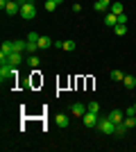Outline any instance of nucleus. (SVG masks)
<instances>
[{"label": "nucleus", "instance_id": "1", "mask_svg": "<svg viewBox=\"0 0 136 152\" xmlns=\"http://www.w3.org/2000/svg\"><path fill=\"white\" fill-rule=\"evenodd\" d=\"M95 129H97L100 134H104V136H113V134H116V129H118V125H116L113 121H109L107 116H104V118H97Z\"/></svg>", "mask_w": 136, "mask_h": 152}, {"label": "nucleus", "instance_id": "2", "mask_svg": "<svg viewBox=\"0 0 136 152\" xmlns=\"http://www.w3.org/2000/svg\"><path fill=\"white\" fill-rule=\"evenodd\" d=\"M18 2H20V16H23V20L36 18V2L34 0H18Z\"/></svg>", "mask_w": 136, "mask_h": 152}, {"label": "nucleus", "instance_id": "3", "mask_svg": "<svg viewBox=\"0 0 136 152\" xmlns=\"http://www.w3.org/2000/svg\"><path fill=\"white\" fill-rule=\"evenodd\" d=\"M5 14L7 16H16V14H20V2L18 0H9L5 7Z\"/></svg>", "mask_w": 136, "mask_h": 152}, {"label": "nucleus", "instance_id": "4", "mask_svg": "<svg viewBox=\"0 0 136 152\" xmlns=\"http://www.w3.org/2000/svg\"><path fill=\"white\" fill-rule=\"evenodd\" d=\"M82 123H84L86 127H95V125H97V114H93V111H86V114L82 116Z\"/></svg>", "mask_w": 136, "mask_h": 152}, {"label": "nucleus", "instance_id": "5", "mask_svg": "<svg viewBox=\"0 0 136 152\" xmlns=\"http://www.w3.org/2000/svg\"><path fill=\"white\" fill-rule=\"evenodd\" d=\"M86 111H89V109H86V104H82V102H75V104H71V114H73V116H77V118H82Z\"/></svg>", "mask_w": 136, "mask_h": 152}, {"label": "nucleus", "instance_id": "6", "mask_svg": "<svg viewBox=\"0 0 136 152\" xmlns=\"http://www.w3.org/2000/svg\"><path fill=\"white\" fill-rule=\"evenodd\" d=\"M109 121H113L116 125H120V123L125 121V111H120V109H113V111H109V116H107Z\"/></svg>", "mask_w": 136, "mask_h": 152}, {"label": "nucleus", "instance_id": "7", "mask_svg": "<svg viewBox=\"0 0 136 152\" xmlns=\"http://www.w3.org/2000/svg\"><path fill=\"white\" fill-rule=\"evenodd\" d=\"M20 61H23V52H20V50H14L12 55H9V59H7L9 66H18Z\"/></svg>", "mask_w": 136, "mask_h": 152}, {"label": "nucleus", "instance_id": "8", "mask_svg": "<svg viewBox=\"0 0 136 152\" xmlns=\"http://www.w3.org/2000/svg\"><path fill=\"white\" fill-rule=\"evenodd\" d=\"M102 23H104L107 27H116V25H118V16H116L113 12H109V14H104V20H102Z\"/></svg>", "mask_w": 136, "mask_h": 152}, {"label": "nucleus", "instance_id": "9", "mask_svg": "<svg viewBox=\"0 0 136 152\" xmlns=\"http://www.w3.org/2000/svg\"><path fill=\"white\" fill-rule=\"evenodd\" d=\"M55 123H57L59 127H68V125H71V116H68V114H57V116H55Z\"/></svg>", "mask_w": 136, "mask_h": 152}, {"label": "nucleus", "instance_id": "10", "mask_svg": "<svg viewBox=\"0 0 136 152\" xmlns=\"http://www.w3.org/2000/svg\"><path fill=\"white\" fill-rule=\"evenodd\" d=\"M36 45H39V50H48V48H52V45H55V41H52L50 37H41L39 41H36Z\"/></svg>", "mask_w": 136, "mask_h": 152}, {"label": "nucleus", "instance_id": "11", "mask_svg": "<svg viewBox=\"0 0 136 152\" xmlns=\"http://www.w3.org/2000/svg\"><path fill=\"white\" fill-rule=\"evenodd\" d=\"M111 2H113V0H95L93 7H95V12H107V9L111 7Z\"/></svg>", "mask_w": 136, "mask_h": 152}, {"label": "nucleus", "instance_id": "12", "mask_svg": "<svg viewBox=\"0 0 136 152\" xmlns=\"http://www.w3.org/2000/svg\"><path fill=\"white\" fill-rule=\"evenodd\" d=\"M123 84H125V89H134V86H136V77L134 75H125Z\"/></svg>", "mask_w": 136, "mask_h": 152}, {"label": "nucleus", "instance_id": "13", "mask_svg": "<svg viewBox=\"0 0 136 152\" xmlns=\"http://www.w3.org/2000/svg\"><path fill=\"white\" fill-rule=\"evenodd\" d=\"M111 12L116 14V16H120V14H125V7H123V2H111Z\"/></svg>", "mask_w": 136, "mask_h": 152}, {"label": "nucleus", "instance_id": "14", "mask_svg": "<svg viewBox=\"0 0 136 152\" xmlns=\"http://www.w3.org/2000/svg\"><path fill=\"white\" fill-rule=\"evenodd\" d=\"M123 125H125V129H132V127H136V116H125Z\"/></svg>", "mask_w": 136, "mask_h": 152}, {"label": "nucleus", "instance_id": "15", "mask_svg": "<svg viewBox=\"0 0 136 152\" xmlns=\"http://www.w3.org/2000/svg\"><path fill=\"white\" fill-rule=\"evenodd\" d=\"M123 77H125L123 70H116V68L111 70V80H113V82H123Z\"/></svg>", "mask_w": 136, "mask_h": 152}, {"label": "nucleus", "instance_id": "16", "mask_svg": "<svg viewBox=\"0 0 136 152\" xmlns=\"http://www.w3.org/2000/svg\"><path fill=\"white\" fill-rule=\"evenodd\" d=\"M75 48H77V45H75V41H61V50H68V52H73Z\"/></svg>", "mask_w": 136, "mask_h": 152}, {"label": "nucleus", "instance_id": "17", "mask_svg": "<svg viewBox=\"0 0 136 152\" xmlns=\"http://www.w3.org/2000/svg\"><path fill=\"white\" fill-rule=\"evenodd\" d=\"M27 64L32 66V68H39V64H41V59L36 57V55H32V57H27Z\"/></svg>", "mask_w": 136, "mask_h": 152}, {"label": "nucleus", "instance_id": "18", "mask_svg": "<svg viewBox=\"0 0 136 152\" xmlns=\"http://www.w3.org/2000/svg\"><path fill=\"white\" fill-rule=\"evenodd\" d=\"M113 32H116L118 37H125V34H127V25H120V23H118V25L113 27Z\"/></svg>", "mask_w": 136, "mask_h": 152}, {"label": "nucleus", "instance_id": "19", "mask_svg": "<svg viewBox=\"0 0 136 152\" xmlns=\"http://www.w3.org/2000/svg\"><path fill=\"white\" fill-rule=\"evenodd\" d=\"M86 109H89V111H93V114H100V104H97L95 100L89 102V104H86Z\"/></svg>", "mask_w": 136, "mask_h": 152}, {"label": "nucleus", "instance_id": "20", "mask_svg": "<svg viewBox=\"0 0 136 152\" xmlns=\"http://www.w3.org/2000/svg\"><path fill=\"white\" fill-rule=\"evenodd\" d=\"M45 12H55V9H57V2H55V0H45Z\"/></svg>", "mask_w": 136, "mask_h": 152}, {"label": "nucleus", "instance_id": "21", "mask_svg": "<svg viewBox=\"0 0 136 152\" xmlns=\"http://www.w3.org/2000/svg\"><path fill=\"white\" fill-rule=\"evenodd\" d=\"M39 39H41V34H39V32H30V34H27V41H30V43H36Z\"/></svg>", "mask_w": 136, "mask_h": 152}, {"label": "nucleus", "instance_id": "22", "mask_svg": "<svg viewBox=\"0 0 136 152\" xmlns=\"http://www.w3.org/2000/svg\"><path fill=\"white\" fill-rule=\"evenodd\" d=\"M127 14H120V16H118V23H120V25H127Z\"/></svg>", "mask_w": 136, "mask_h": 152}, {"label": "nucleus", "instance_id": "23", "mask_svg": "<svg viewBox=\"0 0 136 152\" xmlns=\"http://www.w3.org/2000/svg\"><path fill=\"white\" fill-rule=\"evenodd\" d=\"M73 12H75V14L82 12V5H79V2H75V5H73Z\"/></svg>", "mask_w": 136, "mask_h": 152}, {"label": "nucleus", "instance_id": "24", "mask_svg": "<svg viewBox=\"0 0 136 152\" xmlns=\"http://www.w3.org/2000/svg\"><path fill=\"white\" fill-rule=\"evenodd\" d=\"M132 109H134V114H136V102H134V104H132Z\"/></svg>", "mask_w": 136, "mask_h": 152}, {"label": "nucleus", "instance_id": "25", "mask_svg": "<svg viewBox=\"0 0 136 152\" xmlns=\"http://www.w3.org/2000/svg\"><path fill=\"white\" fill-rule=\"evenodd\" d=\"M55 2H57V5H61V2H64V0H55Z\"/></svg>", "mask_w": 136, "mask_h": 152}]
</instances>
